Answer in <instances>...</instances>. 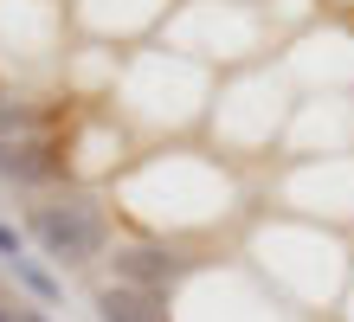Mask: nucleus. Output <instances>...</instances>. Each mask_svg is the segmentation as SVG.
Here are the masks:
<instances>
[{
  "instance_id": "obj_3",
  "label": "nucleus",
  "mask_w": 354,
  "mask_h": 322,
  "mask_svg": "<svg viewBox=\"0 0 354 322\" xmlns=\"http://www.w3.org/2000/svg\"><path fill=\"white\" fill-rule=\"evenodd\" d=\"M0 181H13V187H46V181H58V148L46 136L0 142Z\"/></svg>"
},
{
  "instance_id": "obj_1",
  "label": "nucleus",
  "mask_w": 354,
  "mask_h": 322,
  "mask_svg": "<svg viewBox=\"0 0 354 322\" xmlns=\"http://www.w3.org/2000/svg\"><path fill=\"white\" fill-rule=\"evenodd\" d=\"M26 232H32L52 258H65V265H91V258L103 251V239H110V220H103L97 200L77 193V200L32 206V213H26Z\"/></svg>"
},
{
  "instance_id": "obj_2",
  "label": "nucleus",
  "mask_w": 354,
  "mask_h": 322,
  "mask_svg": "<svg viewBox=\"0 0 354 322\" xmlns=\"http://www.w3.org/2000/svg\"><path fill=\"white\" fill-rule=\"evenodd\" d=\"M116 284H129V290H149V296H168L187 271H194V258H180L168 245H116Z\"/></svg>"
},
{
  "instance_id": "obj_8",
  "label": "nucleus",
  "mask_w": 354,
  "mask_h": 322,
  "mask_svg": "<svg viewBox=\"0 0 354 322\" xmlns=\"http://www.w3.org/2000/svg\"><path fill=\"white\" fill-rule=\"evenodd\" d=\"M0 322H19V310H7V303H0Z\"/></svg>"
},
{
  "instance_id": "obj_7",
  "label": "nucleus",
  "mask_w": 354,
  "mask_h": 322,
  "mask_svg": "<svg viewBox=\"0 0 354 322\" xmlns=\"http://www.w3.org/2000/svg\"><path fill=\"white\" fill-rule=\"evenodd\" d=\"M0 258H7V265H13V258H26V239H19L7 220H0Z\"/></svg>"
},
{
  "instance_id": "obj_4",
  "label": "nucleus",
  "mask_w": 354,
  "mask_h": 322,
  "mask_svg": "<svg viewBox=\"0 0 354 322\" xmlns=\"http://www.w3.org/2000/svg\"><path fill=\"white\" fill-rule=\"evenodd\" d=\"M97 316H103V322H168V296L110 284V290H97Z\"/></svg>"
},
{
  "instance_id": "obj_5",
  "label": "nucleus",
  "mask_w": 354,
  "mask_h": 322,
  "mask_svg": "<svg viewBox=\"0 0 354 322\" xmlns=\"http://www.w3.org/2000/svg\"><path fill=\"white\" fill-rule=\"evenodd\" d=\"M39 103H19V97H0V142H13V136H39Z\"/></svg>"
},
{
  "instance_id": "obj_6",
  "label": "nucleus",
  "mask_w": 354,
  "mask_h": 322,
  "mask_svg": "<svg viewBox=\"0 0 354 322\" xmlns=\"http://www.w3.org/2000/svg\"><path fill=\"white\" fill-rule=\"evenodd\" d=\"M7 271H13V277H19V284H26V290H32V296H39V303H58V277H52V271H39V265H32V258H13V265H7Z\"/></svg>"
}]
</instances>
